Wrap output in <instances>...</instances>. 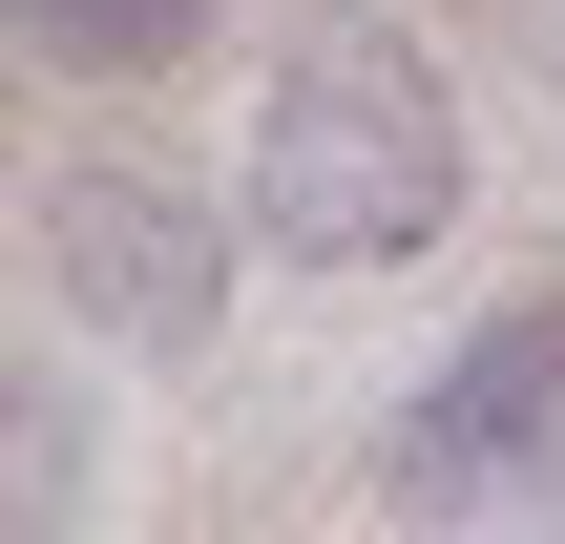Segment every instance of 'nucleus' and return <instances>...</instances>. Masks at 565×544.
Returning <instances> with one entry per match:
<instances>
[{"instance_id":"f257e3e1","label":"nucleus","mask_w":565,"mask_h":544,"mask_svg":"<svg viewBox=\"0 0 565 544\" xmlns=\"http://www.w3.org/2000/svg\"><path fill=\"white\" fill-rule=\"evenodd\" d=\"M294 273H419L461 231V105L398 21H315L252 105V189H231Z\"/></svg>"},{"instance_id":"f03ea898","label":"nucleus","mask_w":565,"mask_h":544,"mask_svg":"<svg viewBox=\"0 0 565 544\" xmlns=\"http://www.w3.org/2000/svg\"><path fill=\"white\" fill-rule=\"evenodd\" d=\"M21 252H42V294L105 356H210V314H231V210L168 147H63L42 210H21Z\"/></svg>"},{"instance_id":"7ed1b4c3","label":"nucleus","mask_w":565,"mask_h":544,"mask_svg":"<svg viewBox=\"0 0 565 544\" xmlns=\"http://www.w3.org/2000/svg\"><path fill=\"white\" fill-rule=\"evenodd\" d=\"M545 482H565V273L503 294V314L377 419V524H419V544L503 524V503H545Z\"/></svg>"},{"instance_id":"20e7f679","label":"nucleus","mask_w":565,"mask_h":544,"mask_svg":"<svg viewBox=\"0 0 565 544\" xmlns=\"http://www.w3.org/2000/svg\"><path fill=\"white\" fill-rule=\"evenodd\" d=\"M21 21V63L42 84H147V63H189L210 42V0H0Z\"/></svg>"},{"instance_id":"39448f33","label":"nucleus","mask_w":565,"mask_h":544,"mask_svg":"<svg viewBox=\"0 0 565 544\" xmlns=\"http://www.w3.org/2000/svg\"><path fill=\"white\" fill-rule=\"evenodd\" d=\"M0 544H84V377H21V524Z\"/></svg>"}]
</instances>
